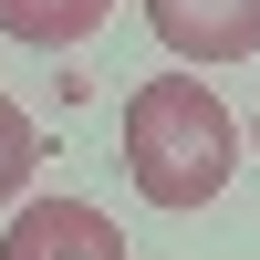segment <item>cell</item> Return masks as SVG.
<instances>
[{
	"mask_svg": "<svg viewBox=\"0 0 260 260\" xmlns=\"http://www.w3.org/2000/svg\"><path fill=\"white\" fill-rule=\"evenodd\" d=\"M146 31L177 62H250L260 52V0H146Z\"/></svg>",
	"mask_w": 260,
	"mask_h": 260,
	"instance_id": "7a4b0ae2",
	"label": "cell"
},
{
	"mask_svg": "<svg viewBox=\"0 0 260 260\" xmlns=\"http://www.w3.org/2000/svg\"><path fill=\"white\" fill-rule=\"evenodd\" d=\"M240 167V125L198 73H146L125 94V177L146 208H208Z\"/></svg>",
	"mask_w": 260,
	"mask_h": 260,
	"instance_id": "6da1fadb",
	"label": "cell"
},
{
	"mask_svg": "<svg viewBox=\"0 0 260 260\" xmlns=\"http://www.w3.org/2000/svg\"><path fill=\"white\" fill-rule=\"evenodd\" d=\"M0 260H125V229L83 198H31L0 229Z\"/></svg>",
	"mask_w": 260,
	"mask_h": 260,
	"instance_id": "3957f363",
	"label": "cell"
},
{
	"mask_svg": "<svg viewBox=\"0 0 260 260\" xmlns=\"http://www.w3.org/2000/svg\"><path fill=\"white\" fill-rule=\"evenodd\" d=\"M115 21V0H0V31L31 42V52H73Z\"/></svg>",
	"mask_w": 260,
	"mask_h": 260,
	"instance_id": "277c9868",
	"label": "cell"
},
{
	"mask_svg": "<svg viewBox=\"0 0 260 260\" xmlns=\"http://www.w3.org/2000/svg\"><path fill=\"white\" fill-rule=\"evenodd\" d=\"M42 156H52V146H42V125L21 115L11 94H0V208H11L21 187H31V167H42Z\"/></svg>",
	"mask_w": 260,
	"mask_h": 260,
	"instance_id": "5b68a950",
	"label": "cell"
}]
</instances>
